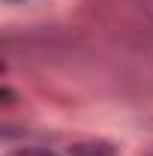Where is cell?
<instances>
[{
	"mask_svg": "<svg viewBox=\"0 0 153 156\" xmlns=\"http://www.w3.org/2000/svg\"><path fill=\"white\" fill-rule=\"evenodd\" d=\"M69 156H117L111 144H102V141H90V144H72Z\"/></svg>",
	"mask_w": 153,
	"mask_h": 156,
	"instance_id": "1",
	"label": "cell"
},
{
	"mask_svg": "<svg viewBox=\"0 0 153 156\" xmlns=\"http://www.w3.org/2000/svg\"><path fill=\"white\" fill-rule=\"evenodd\" d=\"M6 156H57V153H51L45 147H18V150H12V153H6Z\"/></svg>",
	"mask_w": 153,
	"mask_h": 156,
	"instance_id": "2",
	"label": "cell"
},
{
	"mask_svg": "<svg viewBox=\"0 0 153 156\" xmlns=\"http://www.w3.org/2000/svg\"><path fill=\"white\" fill-rule=\"evenodd\" d=\"M0 99H3L6 105H12V90H9V87H3V90H0Z\"/></svg>",
	"mask_w": 153,
	"mask_h": 156,
	"instance_id": "3",
	"label": "cell"
}]
</instances>
